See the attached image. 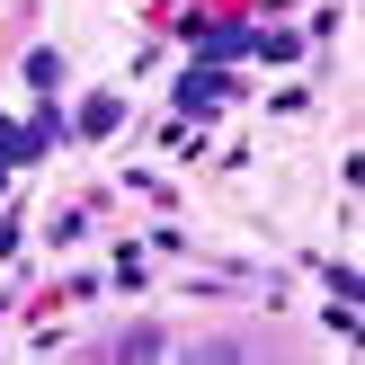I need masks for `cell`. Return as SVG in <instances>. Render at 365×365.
Returning <instances> with one entry per match:
<instances>
[]
</instances>
